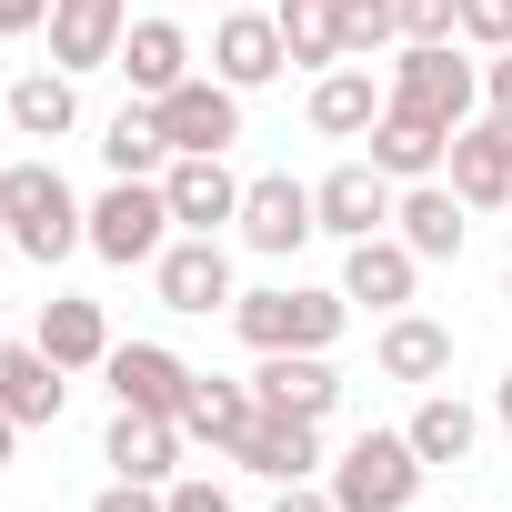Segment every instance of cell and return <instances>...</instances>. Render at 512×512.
Returning <instances> with one entry per match:
<instances>
[{
	"mask_svg": "<svg viewBox=\"0 0 512 512\" xmlns=\"http://www.w3.org/2000/svg\"><path fill=\"white\" fill-rule=\"evenodd\" d=\"M0 221H11V251L21 262H71L91 251V201L51 171V161H0Z\"/></svg>",
	"mask_w": 512,
	"mask_h": 512,
	"instance_id": "obj_1",
	"label": "cell"
},
{
	"mask_svg": "<svg viewBox=\"0 0 512 512\" xmlns=\"http://www.w3.org/2000/svg\"><path fill=\"white\" fill-rule=\"evenodd\" d=\"M342 322H352V302L342 292H312V282H262V292L231 302V332L251 352H332Z\"/></svg>",
	"mask_w": 512,
	"mask_h": 512,
	"instance_id": "obj_2",
	"label": "cell"
},
{
	"mask_svg": "<svg viewBox=\"0 0 512 512\" xmlns=\"http://www.w3.org/2000/svg\"><path fill=\"white\" fill-rule=\"evenodd\" d=\"M422 452H412V432H352L342 442V462H322V482H332V502L342 512H412L422 502Z\"/></svg>",
	"mask_w": 512,
	"mask_h": 512,
	"instance_id": "obj_3",
	"label": "cell"
},
{
	"mask_svg": "<svg viewBox=\"0 0 512 512\" xmlns=\"http://www.w3.org/2000/svg\"><path fill=\"white\" fill-rule=\"evenodd\" d=\"M392 111H422V121L462 131L482 111V61H462V41H402L392 51Z\"/></svg>",
	"mask_w": 512,
	"mask_h": 512,
	"instance_id": "obj_4",
	"label": "cell"
},
{
	"mask_svg": "<svg viewBox=\"0 0 512 512\" xmlns=\"http://www.w3.org/2000/svg\"><path fill=\"white\" fill-rule=\"evenodd\" d=\"M171 191L161 181H111L101 201H91V251H101V262L111 272H151L161 262V251H171Z\"/></svg>",
	"mask_w": 512,
	"mask_h": 512,
	"instance_id": "obj_5",
	"label": "cell"
},
{
	"mask_svg": "<svg viewBox=\"0 0 512 512\" xmlns=\"http://www.w3.org/2000/svg\"><path fill=\"white\" fill-rule=\"evenodd\" d=\"M241 251H262V262H292L302 241H322V211H312V181L292 171H262V181H241Z\"/></svg>",
	"mask_w": 512,
	"mask_h": 512,
	"instance_id": "obj_6",
	"label": "cell"
},
{
	"mask_svg": "<svg viewBox=\"0 0 512 512\" xmlns=\"http://www.w3.org/2000/svg\"><path fill=\"white\" fill-rule=\"evenodd\" d=\"M151 292H161V312H231L241 302V282H231V241L221 231H181L161 262H151Z\"/></svg>",
	"mask_w": 512,
	"mask_h": 512,
	"instance_id": "obj_7",
	"label": "cell"
},
{
	"mask_svg": "<svg viewBox=\"0 0 512 512\" xmlns=\"http://www.w3.org/2000/svg\"><path fill=\"white\" fill-rule=\"evenodd\" d=\"M251 402L292 412V422H332L342 412V372H332V352H251Z\"/></svg>",
	"mask_w": 512,
	"mask_h": 512,
	"instance_id": "obj_8",
	"label": "cell"
},
{
	"mask_svg": "<svg viewBox=\"0 0 512 512\" xmlns=\"http://www.w3.org/2000/svg\"><path fill=\"white\" fill-rule=\"evenodd\" d=\"M151 111H161V141H171V151H231V141H241V91H231L221 71H191V81L161 91Z\"/></svg>",
	"mask_w": 512,
	"mask_h": 512,
	"instance_id": "obj_9",
	"label": "cell"
},
{
	"mask_svg": "<svg viewBox=\"0 0 512 512\" xmlns=\"http://www.w3.org/2000/svg\"><path fill=\"white\" fill-rule=\"evenodd\" d=\"M442 181H452L472 211H502V201H512V121H502V111H472V121L452 131V151H442Z\"/></svg>",
	"mask_w": 512,
	"mask_h": 512,
	"instance_id": "obj_10",
	"label": "cell"
},
{
	"mask_svg": "<svg viewBox=\"0 0 512 512\" xmlns=\"http://www.w3.org/2000/svg\"><path fill=\"white\" fill-rule=\"evenodd\" d=\"M412 292H422V251H412L402 231L342 241V302H362V312H412Z\"/></svg>",
	"mask_w": 512,
	"mask_h": 512,
	"instance_id": "obj_11",
	"label": "cell"
},
{
	"mask_svg": "<svg viewBox=\"0 0 512 512\" xmlns=\"http://www.w3.org/2000/svg\"><path fill=\"white\" fill-rule=\"evenodd\" d=\"M101 382H111V402H131V412H171V422H181V402H191L201 372H191L171 342H111Z\"/></svg>",
	"mask_w": 512,
	"mask_h": 512,
	"instance_id": "obj_12",
	"label": "cell"
},
{
	"mask_svg": "<svg viewBox=\"0 0 512 512\" xmlns=\"http://www.w3.org/2000/svg\"><path fill=\"white\" fill-rule=\"evenodd\" d=\"M181 442H191V432H181L171 412H131V402H121V412H111V432H101V462H111L121 482L171 492V482H181Z\"/></svg>",
	"mask_w": 512,
	"mask_h": 512,
	"instance_id": "obj_13",
	"label": "cell"
},
{
	"mask_svg": "<svg viewBox=\"0 0 512 512\" xmlns=\"http://www.w3.org/2000/svg\"><path fill=\"white\" fill-rule=\"evenodd\" d=\"M392 201H402V181H382L372 161H342V171L312 181V211H322L332 241H372V231H392Z\"/></svg>",
	"mask_w": 512,
	"mask_h": 512,
	"instance_id": "obj_14",
	"label": "cell"
},
{
	"mask_svg": "<svg viewBox=\"0 0 512 512\" xmlns=\"http://www.w3.org/2000/svg\"><path fill=\"white\" fill-rule=\"evenodd\" d=\"M161 191H171V221H181V231H221V221H241V171H231L221 151H171Z\"/></svg>",
	"mask_w": 512,
	"mask_h": 512,
	"instance_id": "obj_15",
	"label": "cell"
},
{
	"mask_svg": "<svg viewBox=\"0 0 512 512\" xmlns=\"http://www.w3.org/2000/svg\"><path fill=\"white\" fill-rule=\"evenodd\" d=\"M121 31H131V0H51V61L81 81V71H111L121 61Z\"/></svg>",
	"mask_w": 512,
	"mask_h": 512,
	"instance_id": "obj_16",
	"label": "cell"
},
{
	"mask_svg": "<svg viewBox=\"0 0 512 512\" xmlns=\"http://www.w3.org/2000/svg\"><path fill=\"white\" fill-rule=\"evenodd\" d=\"M392 231L422 251V262H462V241H472V201H462L452 181H402Z\"/></svg>",
	"mask_w": 512,
	"mask_h": 512,
	"instance_id": "obj_17",
	"label": "cell"
},
{
	"mask_svg": "<svg viewBox=\"0 0 512 512\" xmlns=\"http://www.w3.org/2000/svg\"><path fill=\"white\" fill-rule=\"evenodd\" d=\"M372 362H382V382H412V392H432V382L452 372V322H432V312H382V332H372Z\"/></svg>",
	"mask_w": 512,
	"mask_h": 512,
	"instance_id": "obj_18",
	"label": "cell"
},
{
	"mask_svg": "<svg viewBox=\"0 0 512 512\" xmlns=\"http://www.w3.org/2000/svg\"><path fill=\"white\" fill-rule=\"evenodd\" d=\"M211 71H221L231 91H262V81H282V71H292V51H282V21H272V11H221V31H211Z\"/></svg>",
	"mask_w": 512,
	"mask_h": 512,
	"instance_id": "obj_19",
	"label": "cell"
},
{
	"mask_svg": "<svg viewBox=\"0 0 512 512\" xmlns=\"http://www.w3.org/2000/svg\"><path fill=\"white\" fill-rule=\"evenodd\" d=\"M241 472H262V482H312L322 472V422H292V412H251V432L231 442Z\"/></svg>",
	"mask_w": 512,
	"mask_h": 512,
	"instance_id": "obj_20",
	"label": "cell"
},
{
	"mask_svg": "<svg viewBox=\"0 0 512 512\" xmlns=\"http://www.w3.org/2000/svg\"><path fill=\"white\" fill-rule=\"evenodd\" d=\"M111 71L131 81V101H161V91H181V81H191V31L151 11V21H131V31H121V61H111Z\"/></svg>",
	"mask_w": 512,
	"mask_h": 512,
	"instance_id": "obj_21",
	"label": "cell"
},
{
	"mask_svg": "<svg viewBox=\"0 0 512 512\" xmlns=\"http://www.w3.org/2000/svg\"><path fill=\"white\" fill-rule=\"evenodd\" d=\"M0 101H11V141H71V131H81V81H71L61 61L21 71Z\"/></svg>",
	"mask_w": 512,
	"mask_h": 512,
	"instance_id": "obj_22",
	"label": "cell"
},
{
	"mask_svg": "<svg viewBox=\"0 0 512 512\" xmlns=\"http://www.w3.org/2000/svg\"><path fill=\"white\" fill-rule=\"evenodd\" d=\"M382 111H392V81H372V61H342V71L312 81V131L322 141H362Z\"/></svg>",
	"mask_w": 512,
	"mask_h": 512,
	"instance_id": "obj_23",
	"label": "cell"
},
{
	"mask_svg": "<svg viewBox=\"0 0 512 512\" xmlns=\"http://www.w3.org/2000/svg\"><path fill=\"white\" fill-rule=\"evenodd\" d=\"M362 141H372L362 161H372L382 181H442V151H452V131H442V121H422V111H382Z\"/></svg>",
	"mask_w": 512,
	"mask_h": 512,
	"instance_id": "obj_24",
	"label": "cell"
},
{
	"mask_svg": "<svg viewBox=\"0 0 512 512\" xmlns=\"http://www.w3.org/2000/svg\"><path fill=\"white\" fill-rule=\"evenodd\" d=\"M61 392H71V372H61L41 342H0V412H11L21 432L61 422Z\"/></svg>",
	"mask_w": 512,
	"mask_h": 512,
	"instance_id": "obj_25",
	"label": "cell"
},
{
	"mask_svg": "<svg viewBox=\"0 0 512 512\" xmlns=\"http://www.w3.org/2000/svg\"><path fill=\"white\" fill-rule=\"evenodd\" d=\"M31 342H41L61 372H101V362H111V312H101V302H81V292H51Z\"/></svg>",
	"mask_w": 512,
	"mask_h": 512,
	"instance_id": "obj_26",
	"label": "cell"
},
{
	"mask_svg": "<svg viewBox=\"0 0 512 512\" xmlns=\"http://www.w3.org/2000/svg\"><path fill=\"white\" fill-rule=\"evenodd\" d=\"M101 161H111V181H161V171H171L161 111H151V101H121V111L101 121Z\"/></svg>",
	"mask_w": 512,
	"mask_h": 512,
	"instance_id": "obj_27",
	"label": "cell"
},
{
	"mask_svg": "<svg viewBox=\"0 0 512 512\" xmlns=\"http://www.w3.org/2000/svg\"><path fill=\"white\" fill-rule=\"evenodd\" d=\"M402 432H412V452L442 472V462H472V442H482V412H472L462 392H442V382H432V392L412 402V422H402Z\"/></svg>",
	"mask_w": 512,
	"mask_h": 512,
	"instance_id": "obj_28",
	"label": "cell"
},
{
	"mask_svg": "<svg viewBox=\"0 0 512 512\" xmlns=\"http://www.w3.org/2000/svg\"><path fill=\"white\" fill-rule=\"evenodd\" d=\"M272 21H282V51H292V71H342V11L332 0H272Z\"/></svg>",
	"mask_w": 512,
	"mask_h": 512,
	"instance_id": "obj_29",
	"label": "cell"
},
{
	"mask_svg": "<svg viewBox=\"0 0 512 512\" xmlns=\"http://www.w3.org/2000/svg\"><path fill=\"white\" fill-rule=\"evenodd\" d=\"M251 412H262V402H251V382H191V402H181V432L191 442H211V452H231L241 432H251Z\"/></svg>",
	"mask_w": 512,
	"mask_h": 512,
	"instance_id": "obj_30",
	"label": "cell"
},
{
	"mask_svg": "<svg viewBox=\"0 0 512 512\" xmlns=\"http://www.w3.org/2000/svg\"><path fill=\"white\" fill-rule=\"evenodd\" d=\"M342 11V61H372L402 41V0H332Z\"/></svg>",
	"mask_w": 512,
	"mask_h": 512,
	"instance_id": "obj_31",
	"label": "cell"
},
{
	"mask_svg": "<svg viewBox=\"0 0 512 512\" xmlns=\"http://www.w3.org/2000/svg\"><path fill=\"white\" fill-rule=\"evenodd\" d=\"M452 41H462V51H512V0H462Z\"/></svg>",
	"mask_w": 512,
	"mask_h": 512,
	"instance_id": "obj_32",
	"label": "cell"
},
{
	"mask_svg": "<svg viewBox=\"0 0 512 512\" xmlns=\"http://www.w3.org/2000/svg\"><path fill=\"white\" fill-rule=\"evenodd\" d=\"M462 0H402V41H452Z\"/></svg>",
	"mask_w": 512,
	"mask_h": 512,
	"instance_id": "obj_33",
	"label": "cell"
},
{
	"mask_svg": "<svg viewBox=\"0 0 512 512\" xmlns=\"http://www.w3.org/2000/svg\"><path fill=\"white\" fill-rule=\"evenodd\" d=\"M91 512H171V502H161L151 482H121V472H111V482L91 492Z\"/></svg>",
	"mask_w": 512,
	"mask_h": 512,
	"instance_id": "obj_34",
	"label": "cell"
},
{
	"mask_svg": "<svg viewBox=\"0 0 512 512\" xmlns=\"http://www.w3.org/2000/svg\"><path fill=\"white\" fill-rule=\"evenodd\" d=\"M161 502H171V512H241V502H231L221 482H201V472H181V482H171Z\"/></svg>",
	"mask_w": 512,
	"mask_h": 512,
	"instance_id": "obj_35",
	"label": "cell"
},
{
	"mask_svg": "<svg viewBox=\"0 0 512 512\" xmlns=\"http://www.w3.org/2000/svg\"><path fill=\"white\" fill-rule=\"evenodd\" d=\"M272 512H342L332 482H272Z\"/></svg>",
	"mask_w": 512,
	"mask_h": 512,
	"instance_id": "obj_36",
	"label": "cell"
},
{
	"mask_svg": "<svg viewBox=\"0 0 512 512\" xmlns=\"http://www.w3.org/2000/svg\"><path fill=\"white\" fill-rule=\"evenodd\" d=\"M31 31H51V0H0V41H31Z\"/></svg>",
	"mask_w": 512,
	"mask_h": 512,
	"instance_id": "obj_37",
	"label": "cell"
},
{
	"mask_svg": "<svg viewBox=\"0 0 512 512\" xmlns=\"http://www.w3.org/2000/svg\"><path fill=\"white\" fill-rule=\"evenodd\" d=\"M482 111H502V121H512V51H492V61H482Z\"/></svg>",
	"mask_w": 512,
	"mask_h": 512,
	"instance_id": "obj_38",
	"label": "cell"
},
{
	"mask_svg": "<svg viewBox=\"0 0 512 512\" xmlns=\"http://www.w3.org/2000/svg\"><path fill=\"white\" fill-rule=\"evenodd\" d=\"M11 442H21V422H11V412H0V472H11Z\"/></svg>",
	"mask_w": 512,
	"mask_h": 512,
	"instance_id": "obj_39",
	"label": "cell"
},
{
	"mask_svg": "<svg viewBox=\"0 0 512 512\" xmlns=\"http://www.w3.org/2000/svg\"><path fill=\"white\" fill-rule=\"evenodd\" d=\"M492 412H502V422H512V372H502V382H492Z\"/></svg>",
	"mask_w": 512,
	"mask_h": 512,
	"instance_id": "obj_40",
	"label": "cell"
},
{
	"mask_svg": "<svg viewBox=\"0 0 512 512\" xmlns=\"http://www.w3.org/2000/svg\"><path fill=\"white\" fill-rule=\"evenodd\" d=\"M221 11H272V0H221Z\"/></svg>",
	"mask_w": 512,
	"mask_h": 512,
	"instance_id": "obj_41",
	"label": "cell"
},
{
	"mask_svg": "<svg viewBox=\"0 0 512 512\" xmlns=\"http://www.w3.org/2000/svg\"><path fill=\"white\" fill-rule=\"evenodd\" d=\"M0 141H11V101H0Z\"/></svg>",
	"mask_w": 512,
	"mask_h": 512,
	"instance_id": "obj_42",
	"label": "cell"
},
{
	"mask_svg": "<svg viewBox=\"0 0 512 512\" xmlns=\"http://www.w3.org/2000/svg\"><path fill=\"white\" fill-rule=\"evenodd\" d=\"M0 251H11V221H0Z\"/></svg>",
	"mask_w": 512,
	"mask_h": 512,
	"instance_id": "obj_43",
	"label": "cell"
},
{
	"mask_svg": "<svg viewBox=\"0 0 512 512\" xmlns=\"http://www.w3.org/2000/svg\"><path fill=\"white\" fill-rule=\"evenodd\" d=\"M502 302H512V272H502Z\"/></svg>",
	"mask_w": 512,
	"mask_h": 512,
	"instance_id": "obj_44",
	"label": "cell"
}]
</instances>
